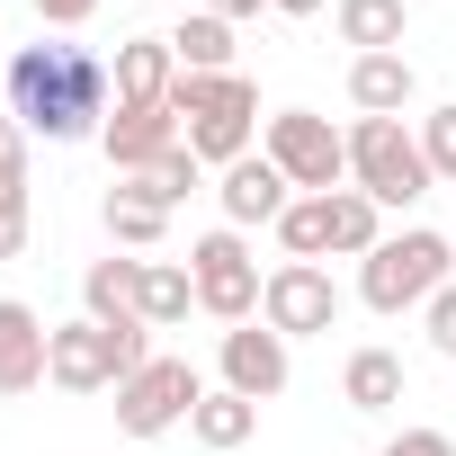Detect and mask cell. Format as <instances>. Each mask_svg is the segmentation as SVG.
I'll list each match as a JSON object with an SVG mask.
<instances>
[{
  "instance_id": "6da1fadb",
  "label": "cell",
  "mask_w": 456,
  "mask_h": 456,
  "mask_svg": "<svg viewBox=\"0 0 456 456\" xmlns=\"http://www.w3.org/2000/svg\"><path fill=\"white\" fill-rule=\"evenodd\" d=\"M10 117L28 126V134H45V143H81V134H99L108 126V63L90 54V45H19L10 54Z\"/></svg>"
},
{
  "instance_id": "7a4b0ae2",
  "label": "cell",
  "mask_w": 456,
  "mask_h": 456,
  "mask_svg": "<svg viewBox=\"0 0 456 456\" xmlns=\"http://www.w3.org/2000/svg\"><path fill=\"white\" fill-rule=\"evenodd\" d=\"M170 117H179V143H188L197 161L233 170V161L251 152V134H260V90H251L242 72H179Z\"/></svg>"
},
{
  "instance_id": "3957f363",
  "label": "cell",
  "mask_w": 456,
  "mask_h": 456,
  "mask_svg": "<svg viewBox=\"0 0 456 456\" xmlns=\"http://www.w3.org/2000/svg\"><path fill=\"white\" fill-rule=\"evenodd\" d=\"M447 269H456L447 233H429V224L385 233V242L358 260V305H367V314H411V305H429V296L447 287Z\"/></svg>"
},
{
  "instance_id": "277c9868",
  "label": "cell",
  "mask_w": 456,
  "mask_h": 456,
  "mask_svg": "<svg viewBox=\"0 0 456 456\" xmlns=\"http://www.w3.org/2000/svg\"><path fill=\"white\" fill-rule=\"evenodd\" d=\"M152 358V340H143V322H63L54 331V358H45V376L63 385V394H108V385H126L134 367Z\"/></svg>"
},
{
  "instance_id": "5b68a950",
  "label": "cell",
  "mask_w": 456,
  "mask_h": 456,
  "mask_svg": "<svg viewBox=\"0 0 456 456\" xmlns=\"http://www.w3.org/2000/svg\"><path fill=\"white\" fill-rule=\"evenodd\" d=\"M349 188H367L376 206H420L429 197L420 134H403V117H358L349 126Z\"/></svg>"
},
{
  "instance_id": "8992f818",
  "label": "cell",
  "mask_w": 456,
  "mask_h": 456,
  "mask_svg": "<svg viewBox=\"0 0 456 456\" xmlns=\"http://www.w3.org/2000/svg\"><path fill=\"white\" fill-rule=\"evenodd\" d=\"M260 152H269V161L287 170V188H305V197L349 188V134H340L331 117H314V108H278L269 134H260Z\"/></svg>"
},
{
  "instance_id": "52a82bcc",
  "label": "cell",
  "mask_w": 456,
  "mask_h": 456,
  "mask_svg": "<svg viewBox=\"0 0 456 456\" xmlns=\"http://www.w3.org/2000/svg\"><path fill=\"white\" fill-rule=\"evenodd\" d=\"M197 403H206V376H197L188 358H143V367L117 385V429H126V438H161V429H179Z\"/></svg>"
},
{
  "instance_id": "ba28073f",
  "label": "cell",
  "mask_w": 456,
  "mask_h": 456,
  "mask_svg": "<svg viewBox=\"0 0 456 456\" xmlns=\"http://www.w3.org/2000/svg\"><path fill=\"white\" fill-rule=\"evenodd\" d=\"M188 278H197V314H215V322H251L260 314V260H251V242L224 224V233H206L197 251H188Z\"/></svg>"
},
{
  "instance_id": "9c48e42d",
  "label": "cell",
  "mask_w": 456,
  "mask_h": 456,
  "mask_svg": "<svg viewBox=\"0 0 456 456\" xmlns=\"http://www.w3.org/2000/svg\"><path fill=\"white\" fill-rule=\"evenodd\" d=\"M260 322L287 331V340L331 331V322H340V287H331V269H322V260H278L269 287H260Z\"/></svg>"
},
{
  "instance_id": "30bf717a",
  "label": "cell",
  "mask_w": 456,
  "mask_h": 456,
  "mask_svg": "<svg viewBox=\"0 0 456 456\" xmlns=\"http://www.w3.org/2000/svg\"><path fill=\"white\" fill-rule=\"evenodd\" d=\"M215 206H224V224H233V233H251V224H269V233H278V215L296 206V188H287V170H278L269 152H242L233 170H224Z\"/></svg>"
},
{
  "instance_id": "8fae6325",
  "label": "cell",
  "mask_w": 456,
  "mask_h": 456,
  "mask_svg": "<svg viewBox=\"0 0 456 456\" xmlns=\"http://www.w3.org/2000/svg\"><path fill=\"white\" fill-rule=\"evenodd\" d=\"M287 331H269V322H233L224 331V385L233 394H251V403H269V394H287Z\"/></svg>"
},
{
  "instance_id": "7c38bea8",
  "label": "cell",
  "mask_w": 456,
  "mask_h": 456,
  "mask_svg": "<svg viewBox=\"0 0 456 456\" xmlns=\"http://www.w3.org/2000/svg\"><path fill=\"white\" fill-rule=\"evenodd\" d=\"M45 358H54V322L19 296H0V394H37Z\"/></svg>"
},
{
  "instance_id": "4fadbf2b",
  "label": "cell",
  "mask_w": 456,
  "mask_h": 456,
  "mask_svg": "<svg viewBox=\"0 0 456 456\" xmlns=\"http://www.w3.org/2000/svg\"><path fill=\"white\" fill-rule=\"evenodd\" d=\"M99 152H108L117 179H143L161 152H179V117H170V108H117V117L99 126Z\"/></svg>"
},
{
  "instance_id": "5bb4252c",
  "label": "cell",
  "mask_w": 456,
  "mask_h": 456,
  "mask_svg": "<svg viewBox=\"0 0 456 456\" xmlns=\"http://www.w3.org/2000/svg\"><path fill=\"white\" fill-rule=\"evenodd\" d=\"M108 81H117V108H170V90H179L170 37H126L117 63H108Z\"/></svg>"
},
{
  "instance_id": "9a60e30c",
  "label": "cell",
  "mask_w": 456,
  "mask_h": 456,
  "mask_svg": "<svg viewBox=\"0 0 456 456\" xmlns=\"http://www.w3.org/2000/svg\"><path fill=\"white\" fill-rule=\"evenodd\" d=\"M411 90H420L411 54H358V63H349V99H358V117H403Z\"/></svg>"
},
{
  "instance_id": "2e32d148",
  "label": "cell",
  "mask_w": 456,
  "mask_h": 456,
  "mask_svg": "<svg viewBox=\"0 0 456 456\" xmlns=\"http://www.w3.org/2000/svg\"><path fill=\"white\" fill-rule=\"evenodd\" d=\"M251 429H260V403H251V394H233V385H206V403L188 411V438H197V447H215V456H233Z\"/></svg>"
},
{
  "instance_id": "e0dca14e",
  "label": "cell",
  "mask_w": 456,
  "mask_h": 456,
  "mask_svg": "<svg viewBox=\"0 0 456 456\" xmlns=\"http://www.w3.org/2000/svg\"><path fill=\"white\" fill-rule=\"evenodd\" d=\"M331 19H340V45L358 54H403V28H411L403 0H331Z\"/></svg>"
},
{
  "instance_id": "ac0fdd59",
  "label": "cell",
  "mask_w": 456,
  "mask_h": 456,
  "mask_svg": "<svg viewBox=\"0 0 456 456\" xmlns=\"http://www.w3.org/2000/svg\"><path fill=\"white\" fill-rule=\"evenodd\" d=\"M134 296H143V260H90V278H81L90 322H143Z\"/></svg>"
},
{
  "instance_id": "d6986e66",
  "label": "cell",
  "mask_w": 456,
  "mask_h": 456,
  "mask_svg": "<svg viewBox=\"0 0 456 456\" xmlns=\"http://www.w3.org/2000/svg\"><path fill=\"white\" fill-rule=\"evenodd\" d=\"M170 54H179V72H233V19L188 10V19L170 28Z\"/></svg>"
},
{
  "instance_id": "ffe728a7",
  "label": "cell",
  "mask_w": 456,
  "mask_h": 456,
  "mask_svg": "<svg viewBox=\"0 0 456 456\" xmlns=\"http://www.w3.org/2000/svg\"><path fill=\"white\" fill-rule=\"evenodd\" d=\"M188 305H197V278H188L179 260H143V296H134L143 331H170V322H188Z\"/></svg>"
},
{
  "instance_id": "44dd1931",
  "label": "cell",
  "mask_w": 456,
  "mask_h": 456,
  "mask_svg": "<svg viewBox=\"0 0 456 456\" xmlns=\"http://www.w3.org/2000/svg\"><path fill=\"white\" fill-rule=\"evenodd\" d=\"M340 394H349V411H394L403 403V358L394 349H358L340 367Z\"/></svg>"
},
{
  "instance_id": "7402d4cb",
  "label": "cell",
  "mask_w": 456,
  "mask_h": 456,
  "mask_svg": "<svg viewBox=\"0 0 456 456\" xmlns=\"http://www.w3.org/2000/svg\"><path fill=\"white\" fill-rule=\"evenodd\" d=\"M99 215H108V242H126V251H152V242L170 233V206H152L134 179H126V188H108V206H99Z\"/></svg>"
},
{
  "instance_id": "603a6c76",
  "label": "cell",
  "mask_w": 456,
  "mask_h": 456,
  "mask_svg": "<svg viewBox=\"0 0 456 456\" xmlns=\"http://www.w3.org/2000/svg\"><path fill=\"white\" fill-rule=\"evenodd\" d=\"M376 242H385V206H376L367 188H331V251L367 260Z\"/></svg>"
},
{
  "instance_id": "cb8c5ba5",
  "label": "cell",
  "mask_w": 456,
  "mask_h": 456,
  "mask_svg": "<svg viewBox=\"0 0 456 456\" xmlns=\"http://www.w3.org/2000/svg\"><path fill=\"white\" fill-rule=\"evenodd\" d=\"M278 242H287V260H322L331 251V197H296L278 215Z\"/></svg>"
},
{
  "instance_id": "d4e9b609",
  "label": "cell",
  "mask_w": 456,
  "mask_h": 456,
  "mask_svg": "<svg viewBox=\"0 0 456 456\" xmlns=\"http://www.w3.org/2000/svg\"><path fill=\"white\" fill-rule=\"evenodd\" d=\"M197 179H206V161H197V152L179 143V152H161V161H152V170H143L134 188H143L152 206H179V197H197Z\"/></svg>"
},
{
  "instance_id": "484cf974",
  "label": "cell",
  "mask_w": 456,
  "mask_h": 456,
  "mask_svg": "<svg viewBox=\"0 0 456 456\" xmlns=\"http://www.w3.org/2000/svg\"><path fill=\"white\" fill-rule=\"evenodd\" d=\"M420 152H429V179H456V108L420 117Z\"/></svg>"
},
{
  "instance_id": "4316f807",
  "label": "cell",
  "mask_w": 456,
  "mask_h": 456,
  "mask_svg": "<svg viewBox=\"0 0 456 456\" xmlns=\"http://www.w3.org/2000/svg\"><path fill=\"white\" fill-rule=\"evenodd\" d=\"M28 251V188H0V260Z\"/></svg>"
},
{
  "instance_id": "83f0119b",
  "label": "cell",
  "mask_w": 456,
  "mask_h": 456,
  "mask_svg": "<svg viewBox=\"0 0 456 456\" xmlns=\"http://www.w3.org/2000/svg\"><path fill=\"white\" fill-rule=\"evenodd\" d=\"M420 314H429V349H438V358H456V278H447Z\"/></svg>"
},
{
  "instance_id": "f1b7e54d",
  "label": "cell",
  "mask_w": 456,
  "mask_h": 456,
  "mask_svg": "<svg viewBox=\"0 0 456 456\" xmlns=\"http://www.w3.org/2000/svg\"><path fill=\"white\" fill-rule=\"evenodd\" d=\"M0 188H28V126L0 117Z\"/></svg>"
},
{
  "instance_id": "f546056e",
  "label": "cell",
  "mask_w": 456,
  "mask_h": 456,
  "mask_svg": "<svg viewBox=\"0 0 456 456\" xmlns=\"http://www.w3.org/2000/svg\"><path fill=\"white\" fill-rule=\"evenodd\" d=\"M376 456H456V438H447V429H403V438H385Z\"/></svg>"
},
{
  "instance_id": "4dcf8cb0",
  "label": "cell",
  "mask_w": 456,
  "mask_h": 456,
  "mask_svg": "<svg viewBox=\"0 0 456 456\" xmlns=\"http://www.w3.org/2000/svg\"><path fill=\"white\" fill-rule=\"evenodd\" d=\"M37 19H45V28H90L99 0H37Z\"/></svg>"
},
{
  "instance_id": "1f68e13d",
  "label": "cell",
  "mask_w": 456,
  "mask_h": 456,
  "mask_svg": "<svg viewBox=\"0 0 456 456\" xmlns=\"http://www.w3.org/2000/svg\"><path fill=\"white\" fill-rule=\"evenodd\" d=\"M206 10H215V19H260L269 0H206Z\"/></svg>"
},
{
  "instance_id": "d6a6232c",
  "label": "cell",
  "mask_w": 456,
  "mask_h": 456,
  "mask_svg": "<svg viewBox=\"0 0 456 456\" xmlns=\"http://www.w3.org/2000/svg\"><path fill=\"white\" fill-rule=\"evenodd\" d=\"M269 10H287V19H314V10H322V0H269Z\"/></svg>"
},
{
  "instance_id": "836d02e7",
  "label": "cell",
  "mask_w": 456,
  "mask_h": 456,
  "mask_svg": "<svg viewBox=\"0 0 456 456\" xmlns=\"http://www.w3.org/2000/svg\"><path fill=\"white\" fill-rule=\"evenodd\" d=\"M0 81H10V63H0Z\"/></svg>"
}]
</instances>
